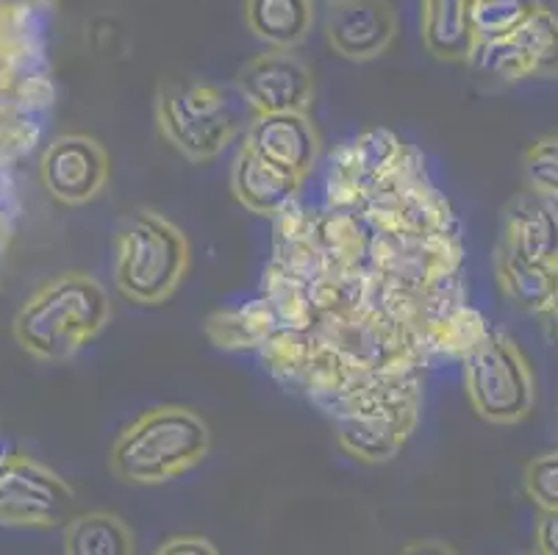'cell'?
Listing matches in <instances>:
<instances>
[{"mask_svg":"<svg viewBox=\"0 0 558 555\" xmlns=\"http://www.w3.org/2000/svg\"><path fill=\"white\" fill-rule=\"evenodd\" d=\"M378 172L348 145L326 178V206L276 214L264 294L276 330L258 348L272 378L333 422L342 450L384 464L420 422L423 373L464 359L489 334L466 289L420 292L387 262Z\"/></svg>","mask_w":558,"mask_h":555,"instance_id":"obj_1","label":"cell"},{"mask_svg":"<svg viewBox=\"0 0 558 555\" xmlns=\"http://www.w3.org/2000/svg\"><path fill=\"white\" fill-rule=\"evenodd\" d=\"M256 111L236 86L226 89L203 79L161 81L156 92V125L184 159L195 165L215 161L242 129L247 131Z\"/></svg>","mask_w":558,"mask_h":555,"instance_id":"obj_2","label":"cell"},{"mask_svg":"<svg viewBox=\"0 0 558 555\" xmlns=\"http://www.w3.org/2000/svg\"><path fill=\"white\" fill-rule=\"evenodd\" d=\"M109 319L111 300L104 283L86 273H68L20 309L14 334L37 359L68 361L93 342Z\"/></svg>","mask_w":558,"mask_h":555,"instance_id":"obj_3","label":"cell"},{"mask_svg":"<svg viewBox=\"0 0 558 555\" xmlns=\"http://www.w3.org/2000/svg\"><path fill=\"white\" fill-rule=\"evenodd\" d=\"M209 447L211 431L201 414L184 406H156L117 436L109 467L123 483L156 486L201 464Z\"/></svg>","mask_w":558,"mask_h":555,"instance_id":"obj_4","label":"cell"},{"mask_svg":"<svg viewBox=\"0 0 558 555\" xmlns=\"http://www.w3.org/2000/svg\"><path fill=\"white\" fill-rule=\"evenodd\" d=\"M190 269L184 231L159 212L142 208L117 231V289L140 305H159L175 294Z\"/></svg>","mask_w":558,"mask_h":555,"instance_id":"obj_5","label":"cell"},{"mask_svg":"<svg viewBox=\"0 0 558 555\" xmlns=\"http://www.w3.org/2000/svg\"><path fill=\"white\" fill-rule=\"evenodd\" d=\"M464 389L473 409L495 425L520 422L536 400L531 364L504 330H489L464 355Z\"/></svg>","mask_w":558,"mask_h":555,"instance_id":"obj_6","label":"cell"},{"mask_svg":"<svg viewBox=\"0 0 558 555\" xmlns=\"http://www.w3.org/2000/svg\"><path fill=\"white\" fill-rule=\"evenodd\" d=\"M466 64L497 84L558 75V14L542 3L520 28L497 43H478Z\"/></svg>","mask_w":558,"mask_h":555,"instance_id":"obj_7","label":"cell"},{"mask_svg":"<svg viewBox=\"0 0 558 555\" xmlns=\"http://www.w3.org/2000/svg\"><path fill=\"white\" fill-rule=\"evenodd\" d=\"M75 492L45 467L14 458L0 470V519L12 526H59L73 517Z\"/></svg>","mask_w":558,"mask_h":555,"instance_id":"obj_8","label":"cell"},{"mask_svg":"<svg viewBox=\"0 0 558 555\" xmlns=\"http://www.w3.org/2000/svg\"><path fill=\"white\" fill-rule=\"evenodd\" d=\"M233 86L256 114L308 111L314 100L312 70L281 48L253 56L240 68Z\"/></svg>","mask_w":558,"mask_h":555,"instance_id":"obj_9","label":"cell"},{"mask_svg":"<svg viewBox=\"0 0 558 555\" xmlns=\"http://www.w3.org/2000/svg\"><path fill=\"white\" fill-rule=\"evenodd\" d=\"M111 161L106 147L86 134H64L43 156L45 190L68 206H84L106 190Z\"/></svg>","mask_w":558,"mask_h":555,"instance_id":"obj_10","label":"cell"},{"mask_svg":"<svg viewBox=\"0 0 558 555\" xmlns=\"http://www.w3.org/2000/svg\"><path fill=\"white\" fill-rule=\"evenodd\" d=\"M245 147L278 170L306 181L319 161V131L306 111L256 114L245 131Z\"/></svg>","mask_w":558,"mask_h":555,"instance_id":"obj_11","label":"cell"},{"mask_svg":"<svg viewBox=\"0 0 558 555\" xmlns=\"http://www.w3.org/2000/svg\"><path fill=\"white\" fill-rule=\"evenodd\" d=\"M328 7L326 39L342 59L373 61L395 43L398 14L389 0H337Z\"/></svg>","mask_w":558,"mask_h":555,"instance_id":"obj_12","label":"cell"},{"mask_svg":"<svg viewBox=\"0 0 558 555\" xmlns=\"http://www.w3.org/2000/svg\"><path fill=\"white\" fill-rule=\"evenodd\" d=\"M497 251L520 262L558 264V201L527 190L506 208L504 239Z\"/></svg>","mask_w":558,"mask_h":555,"instance_id":"obj_13","label":"cell"},{"mask_svg":"<svg viewBox=\"0 0 558 555\" xmlns=\"http://www.w3.org/2000/svg\"><path fill=\"white\" fill-rule=\"evenodd\" d=\"M303 181L289 172L278 170L270 161L258 159L251 147L242 145L236 153L231 170V190L233 197L258 217H276L278 212L295 201Z\"/></svg>","mask_w":558,"mask_h":555,"instance_id":"obj_14","label":"cell"},{"mask_svg":"<svg viewBox=\"0 0 558 555\" xmlns=\"http://www.w3.org/2000/svg\"><path fill=\"white\" fill-rule=\"evenodd\" d=\"M473 0H423L420 31L430 56L442 61H470L475 50Z\"/></svg>","mask_w":558,"mask_h":555,"instance_id":"obj_15","label":"cell"},{"mask_svg":"<svg viewBox=\"0 0 558 555\" xmlns=\"http://www.w3.org/2000/svg\"><path fill=\"white\" fill-rule=\"evenodd\" d=\"M245 23L251 34L272 48L292 50L312 34V0H245Z\"/></svg>","mask_w":558,"mask_h":555,"instance_id":"obj_16","label":"cell"},{"mask_svg":"<svg viewBox=\"0 0 558 555\" xmlns=\"http://www.w3.org/2000/svg\"><path fill=\"white\" fill-rule=\"evenodd\" d=\"M495 275L506 298L531 314H545L558 289V264H531L495 253Z\"/></svg>","mask_w":558,"mask_h":555,"instance_id":"obj_17","label":"cell"},{"mask_svg":"<svg viewBox=\"0 0 558 555\" xmlns=\"http://www.w3.org/2000/svg\"><path fill=\"white\" fill-rule=\"evenodd\" d=\"M64 553L70 555H131L136 536L123 517L111 511H89L70 517L64 531Z\"/></svg>","mask_w":558,"mask_h":555,"instance_id":"obj_18","label":"cell"},{"mask_svg":"<svg viewBox=\"0 0 558 555\" xmlns=\"http://www.w3.org/2000/svg\"><path fill=\"white\" fill-rule=\"evenodd\" d=\"M203 330L222 350H258L276 330V317L267 300L258 298L247 305L215 312Z\"/></svg>","mask_w":558,"mask_h":555,"instance_id":"obj_19","label":"cell"},{"mask_svg":"<svg viewBox=\"0 0 558 555\" xmlns=\"http://www.w3.org/2000/svg\"><path fill=\"white\" fill-rule=\"evenodd\" d=\"M539 7L542 0H473L470 14H473L475 45L511 37Z\"/></svg>","mask_w":558,"mask_h":555,"instance_id":"obj_20","label":"cell"},{"mask_svg":"<svg viewBox=\"0 0 558 555\" xmlns=\"http://www.w3.org/2000/svg\"><path fill=\"white\" fill-rule=\"evenodd\" d=\"M527 186L558 201V134L542 136L522 156Z\"/></svg>","mask_w":558,"mask_h":555,"instance_id":"obj_21","label":"cell"},{"mask_svg":"<svg viewBox=\"0 0 558 555\" xmlns=\"http://www.w3.org/2000/svg\"><path fill=\"white\" fill-rule=\"evenodd\" d=\"M525 495L542 508V511H558V450L542 453L534 461H527Z\"/></svg>","mask_w":558,"mask_h":555,"instance_id":"obj_22","label":"cell"},{"mask_svg":"<svg viewBox=\"0 0 558 555\" xmlns=\"http://www.w3.org/2000/svg\"><path fill=\"white\" fill-rule=\"evenodd\" d=\"M159 555H217L220 550L215 547V542L203 536H172L156 550Z\"/></svg>","mask_w":558,"mask_h":555,"instance_id":"obj_23","label":"cell"},{"mask_svg":"<svg viewBox=\"0 0 558 555\" xmlns=\"http://www.w3.org/2000/svg\"><path fill=\"white\" fill-rule=\"evenodd\" d=\"M536 550L545 555H558V511H542L536 526Z\"/></svg>","mask_w":558,"mask_h":555,"instance_id":"obj_24","label":"cell"},{"mask_svg":"<svg viewBox=\"0 0 558 555\" xmlns=\"http://www.w3.org/2000/svg\"><path fill=\"white\" fill-rule=\"evenodd\" d=\"M542 317L547 319V330H550V339H556V342H558V289H556V298H553L550 309H547Z\"/></svg>","mask_w":558,"mask_h":555,"instance_id":"obj_25","label":"cell"},{"mask_svg":"<svg viewBox=\"0 0 558 555\" xmlns=\"http://www.w3.org/2000/svg\"><path fill=\"white\" fill-rule=\"evenodd\" d=\"M328 3H337V0H328Z\"/></svg>","mask_w":558,"mask_h":555,"instance_id":"obj_26","label":"cell"}]
</instances>
